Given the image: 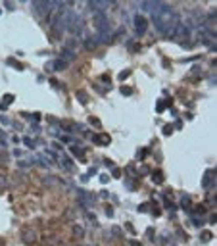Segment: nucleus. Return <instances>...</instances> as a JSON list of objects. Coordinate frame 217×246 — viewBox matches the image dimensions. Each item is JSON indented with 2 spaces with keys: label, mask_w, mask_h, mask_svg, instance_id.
I'll list each match as a JSON object with an SVG mask.
<instances>
[{
  "label": "nucleus",
  "mask_w": 217,
  "mask_h": 246,
  "mask_svg": "<svg viewBox=\"0 0 217 246\" xmlns=\"http://www.w3.org/2000/svg\"><path fill=\"white\" fill-rule=\"evenodd\" d=\"M135 29H136V33H146V29H148V19L144 18V15H136L135 18Z\"/></svg>",
  "instance_id": "obj_1"
},
{
  "label": "nucleus",
  "mask_w": 217,
  "mask_h": 246,
  "mask_svg": "<svg viewBox=\"0 0 217 246\" xmlns=\"http://www.w3.org/2000/svg\"><path fill=\"white\" fill-rule=\"evenodd\" d=\"M211 185H215V171L213 169H208L204 173V179H202V187L206 188H209Z\"/></svg>",
  "instance_id": "obj_2"
},
{
  "label": "nucleus",
  "mask_w": 217,
  "mask_h": 246,
  "mask_svg": "<svg viewBox=\"0 0 217 246\" xmlns=\"http://www.w3.org/2000/svg\"><path fill=\"white\" fill-rule=\"evenodd\" d=\"M21 238H23V242H27V244H33L37 237H35V233L31 231V229H25V231H23V235H21Z\"/></svg>",
  "instance_id": "obj_3"
},
{
  "label": "nucleus",
  "mask_w": 217,
  "mask_h": 246,
  "mask_svg": "<svg viewBox=\"0 0 217 246\" xmlns=\"http://www.w3.org/2000/svg\"><path fill=\"white\" fill-rule=\"evenodd\" d=\"M152 181H154L156 185H161V183H163V171H160V169H156L154 173H152Z\"/></svg>",
  "instance_id": "obj_4"
},
{
  "label": "nucleus",
  "mask_w": 217,
  "mask_h": 246,
  "mask_svg": "<svg viewBox=\"0 0 217 246\" xmlns=\"http://www.w3.org/2000/svg\"><path fill=\"white\" fill-rule=\"evenodd\" d=\"M92 139H94V142H96V144H108L110 142L108 135H100V137H92Z\"/></svg>",
  "instance_id": "obj_5"
},
{
  "label": "nucleus",
  "mask_w": 217,
  "mask_h": 246,
  "mask_svg": "<svg viewBox=\"0 0 217 246\" xmlns=\"http://www.w3.org/2000/svg\"><path fill=\"white\" fill-rule=\"evenodd\" d=\"M75 96H77V100L81 102V104H87V102H88V96H87V94H85L83 91H77V92H75Z\"/></svg>",
  "instance_id": "obj_6"
},
{
  "label": "nucleus",
  "mask_w": 217,
  "mask_h": 246,
  "mask_svg": "<svg viewBox=\"0 0 217 246\" xmlns=\"http://www.w3.org/2000/svg\"><path fill=\"white\" fill-rule=\"evenodd\" d=\"M85 48L87 50H94L96 48V39H87L85 40Z\"/></svg>",
  "instance_id": "obj_7"
},
{
  "label": "nucleus",
  "mask_w": 217,
  "mask_h": 246,
  "mask_svg": "<svg viewBox=\"0 0 217 246\" xmlns=\"http://www.w3.org/2000/svg\"><path fill=\"white\" fill-rule=\"evenodd\" d=\"M73 235H75L77 238H83V237H85V231H83V227H79V225H75V227H73Z\"/></svg>",
  "instance_id": "obj_8"
},
{
  "label": "nucleus",
  "mask_w": 217,
  "mask_h": 246,
  "mask_svg": "<svg viewBox=\"0 0 217 246\" xmlns=\"http://www.w3.org/2000/svg\"><path fill=\"white\" fill-rule=\"evenodd\" d=\"M148 152H150V148H142V150L136 152V158H139V160H144L146 156H148Z\"/></svg>",
  "instance_id": "obj_9"
},
{
  "label": "nucleus",
  "mask_w": 217,
  "mask_h": 246,
  "mask_svg": "<svg viewBox=\"0 0 217 246\" xmlns=\"http://www.w3.org/2000/svg\"><path fill=\"white\" fill-rule=\"evenodd\" d=\"M65 65H67V62H65V60H56V64H54V69H63Z\"/></svg>",
  "instance_id": "obj_10"
},
{
  "label": "nucleus",
  "mask_w": 217,
  "mask_h": 246,
  "mask_svg": "<svg viewBox=\"0 0 217 246\" xmlns=\"http://www.w3.org/2000/svg\"><path fill=\"white\" fill-rule=\"evenodd\" d=\"M129 75H131V69H123V71H119V81H125Z\"/></svg>",
  "instance_id": "obj_11"
},
{
  "label": "nucleus",
  "mask_w": 217,
  "mask_h": 246,
  "mask_svg": "<svg viewBox=\"0 0 217 246\" xmlns=\"http://www.w3.org/2000/svg\"><path fill=\"white\" fill-rule=\"evenodd\" d=\"M63 58H65V60H75V54L69 52V48H67V50H63Z\"/></svg>",
  "instance_id": "obj_12"
},
{
  "label": "nucleus",
  "mask_w": 217,
  "mask_h": 246,
  "mask_svg": "<svg viewBox=\"0 0 217 246\" xmlns=\"http://www.w3.org/2000/svg\"><path fill=\"white\" fill-rule=\"evenodd\" d=\"M165 106H167V102L165 100H160V102H158V112H163V110H165Z\"/></svg>",
  "instance_id": "obj_13"
},
{
  "label": "nucleus",
  "mask_w": 217,
  "mask_h": 246,
  "mask_svg": "<svg viewBox=\"0 0 217 246\" xmlns=\"http://www.w3.org/2000/svg\"><path fill=\"white\" fill-rule=\"evenodd\" d=\"M62 161H63V165H65V167H67L69 171H73V164H71V161L67 160V158H62Z\"/></svg>",
  "instance_id": "obj_14"
},
{
  "label": "nucleus",
  "mask_w": 217,
  "mask_h": 246,
  "mask_svg": "<svg viewBox=\"0 0 217 246\" xmlns=\"http://www.w3.org/2000/svg\"><path fill=\"white\" fill-rule=\"evenodd\" d=\"M183 208H187V210H188V208H190V200H188V196H183Z\"/></svg>",
  "instance_id": "obj_15"
},
{
  "label": "nucleus",
  "mask_w": 217,
  "mask_h": 246,
  "mask_svg": "<svg viewBox=\"0 0 217 246\" xmlns=\"http://www.w3.org/2000/svg\"><path fill=\"white\" fill-rule=\"evenodd\" d=\"M10 102H14V96H12V94H6V96H4V104H2V106H6V104H10Z\"/></svg>",
  "instance_id": "obj_16"
},
{
  "label": "nucleus",
  "mask_w": 217,
  "mask_h": 246,
  "mask_svg": "<svg viewBox=\"0 0 217 246\" xmlns=\"http://www.w3.org/2000/svg\"><path fill=\"white\" fill-rule=\"evenodd\" d=\"M173 133V127L171 125H165V127H163V135H171Z\"/></svg>",
  "instance_id": "obj_17"
},
{
  "label": "nucleus",
  "mask_w": 217,
  "mask_h": 246,
  "mask_svg": "<svg viewBox=\"0 0 217 246\" xmlns=\"http://www.w3.org/2000/svg\"><path fill=\"white\" fill-rule=\"evenodd\" d=\"M91 123L94 125V127H100V125H102V123H100V119H98V117H91Z\"/></svg>",
  "instance_id": "obj_18"
},
{
  "label": "nucleus",
  "mask_w": 217,
  "mask_h": 246,
  "mask_svg": "<svg viewBox=\"0 0 217 246\" xmlns=\"http://www.w3.org/2000/svg\"><path fill=\"white\" fill-rule=\"evenodd\" d=\"M121 92H123L125 96H129V94L133 92V88H129V87H123V88H121Z\"/></svg>",
  "instance_id": "obj_19"
},
{
  "label": "nucleus",
  "mask_w": 217,
  "mask_h": 246,
  "mask_svg": "<svg viewBox=\"0 0 217 246\" xmlns=\"http://www.w3.org/2000/svg\"><path fill=\"white\" fill-rule=\"evenodd\" d=\"M0 144H6V135L0 131Z\"/></svg>",
  "instance_id": "obj_20"
},
{
  "label": "nucleus",
  "mask_w": 217,
  "mask_h": 246,
  "mask_svg": "<svg viewBox=\"0 0 217 246\" xmlns=\"http://www.w3.org/2000/svg\"><path fill=\"white\" fill-rule=\"evenodd\" d=\"M211 238V233H202V240H209Z\"/></svg>",
  "instance_id": "obj_21"
},
{
  "label": "nucleus",
  "mask_w": 217,
  "mask_h": 246,
  "mask_svg": "<svg viewBox=\"0 0 217 246\" xmlns=\"http://www.w3.org/2000/svg\"><path fill=\"white\" fill-rule=\"evenodd\" d=\"M125 227H127V229H129V233H136V231H135V227H133V225H131V223H127V225H125Z\"/></svg>",
  "instance_id": "obj_22"
},
{
  "label": "nucleus",
  "mask_w": 217,
  "mask_h": 246,
  "mask_svg": "<svg viewBox=\"0 0 217 246\" xmlns=\"http://www.w3.org/2000/svg\"><path fill=\"white\" fill-rule=\"evenodd\" d=\"M25 144H27L29 148H33V146H35V142H33V140H29V139H25Z\"/></svg>",
  "instance_id": "obj_23"
},
{
  "label": "nucleus",
  "mask_w": 217,
  "mask_h": 246,
  "mask_svg": "<svg viewBox=\"0 0 217 246\" xmlns=\"http://www.w3.org/2000/svg\"><path fill=\"white\" fill-rule=\"evenodd\" d=\"M139 210H140V212H146V210H148V204H140Z\"/></svg>",
  "instance_id": "obj_24"
},
{
  "label": "nucleus",
  "mask_w": 217,
  "mask_h": 246,
  "mask_svg": "<svg viewBox=\"0 0 217 246\" xmlns=\"http://www.w3.org/2000/svg\"><path fill=\"white\" fill-rule=\"evenodd\" d=\"M100 181H102V183H108L110 177H108V175H100Z\"/></svg>",
  "instance_id": "obj_25"
}]
</instances>
